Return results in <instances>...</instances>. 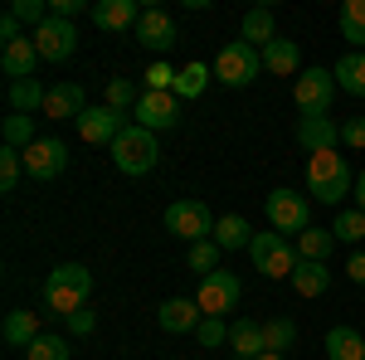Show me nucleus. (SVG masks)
Returning <instances> with one entry per match:
<instances>
[{"label": "nucleus", "mask_w": 365, "mask_h": 360, "mask_svg": "<svg viewBox=\"0 0 365 360\" xmlns=\"http://www.w3.org/2000/svg\"><path fill=\"white\" fill-rule=\"evenodd\" d=\"M307 195L317 205H336V210H341L346 195H356V175H351L341 151H317V156H307Z\"/></svg>", "instance_id": "1"}, {"label": "nucleus", "mask_w": 365, "mask_h": 360, "mask_svg": "<svg viewBox=\"0 0 365 360\" xmlns=\"http://www.w3.org/2000/svg\"><path fill=\"white\" fill-rule=\"evenodd\" d=\"M88 292H93V273H88L83 263H63V268H54L49 282H44V302H49V312H58V317L83 312Z\"/></svg>", "instance_id": "2"}, {"label": "nucleus", "mask_w": 365, "mask_h": 360, "mask_svg": "<svg viewBox=\"0 0 365 360\" xmlns=\"http://www.w3.org/2000/svg\"><path fill=\"white\" fill-rule=\"evenodd\" d=\"M108 151H113V161H117L122 175H146V170H156V161H161L156 132H146V127H137V122H127L122 137H117Z\"/></svg>", "instance_id": "3"}, {"label": "nucleus", "mask_w": 365, "mask_h": 360, "mask_svg": "<svg viewBox=\"0 0 365 360\" xmlns=\"http://www.w3.org/2000/svg\"><path fill=\"white\" fill-rule=\"evenodd\" d=\"M249 258L263 277H292L297 263H302V258H297V244H287L282 234H253Z\"/></svg>", "instance_id": "4"}, {"label": "nucleus", "mask_w": 365, "mask_h": 360, "mask_svg": "<svg viewBox=\"0 0 365 360\" xmlns=\"http://www.w3.org/2000/svg\"><path fill=\"white\" fill-rule=\"evenodd\" d=\"M258 73H263V49H253V44H244V39L225 44L220 58H215V78H220L225 88H244V83H253Z\"/></svg>", "instance_id": "5"}, {"label": "nucleus", "mask_w": 365, "mask_h": 360, "mask_svg": "<svg viewBox=\"0 0 365 360\" xmlns=\"http://www.w3.org/2000/svg\"><path fill=\"white\" fill-rule=\"evenodd\" d=\"M292 98H297V112L302 117H327L331 112V98H336L331 68H302L297 83H292Z\"/></svg>", "instance_id": "6"}, {"label": "nucleus", "mask_w": 365, "mask_h": 360, "mask_svg": "<svg viewBox=\"0 0 365 360\" xmlns=\"http://www.w3.org/2000/svg\"><path fill=\"white\" fill-rule=\"evenodd\" d=\"M263 210H268L273 234H282V239H287V234H307V229H312V205L297 190H273Z\"/></svg>", "instance_id": "7"}, {"label": "nucleus", "mask_w": 365, "mask_h": 360, "mask_svg": "<svg viewBox=\"0 0 365 360\" xmlns=\"http://www.w3.org/2000/svg\"><path fill=\"white\" fill-rule=\"evenodd\" d=\"M166 229L175 239H185V244H200V239L215 234V215H210L205 200H175L166 210Z\"/></svg>", "instance_id": "8"}, {"label": "nucleus", "mask_w": 365, "mask_h": 360, "mask_svg": "<svg viewBox=\"0 0 365 360\" xmlns=\"http://www.w3.org/2000/svg\"><path fill=\"white\" fill-rule=\"evenodd\" d=\"M239 277L229 273V268H220V273H210V277H200V287H195V302L205 317H225V312H234L239 307Z\"/></svg>", "instance_id": "9"}, {"label": "nucleus", "mask_w": 365, "mask_h": 360, "mask_svg": "<svg viewBox=\"0 0 365 360\" xmlns=\"http://www.w3.org/2000/svg\"><path fill=\"white\" fill-rule=\"evenodd\" d=\"M29 39H34V49H39V58H44V63H63V58H73V49H78L73 20H58V15H49L44 25L29 34Z\"/></svg>", "instance_id": "10"}, {"label": "nucleus", "mask_w": 365, "mask_h": 360, "mask_svg": "<svg viewBox=\"0 0 365 360\" xmlns=\"http://www.w3.org/2000/svg\"><path fill=\"white\" fill-rule=\"evenodd\" d=\"M132 117H137V127H146V132H166V127H175L180 122V98L175 93H141L137 108H132Z\"/></svg>", "instance_id": "11"}, {"label": "nucleus", "mask_w": 365, "mask_h": 360, "mask_svg": "<svg viewBox=\"0 0 365 360\" xmlns=\"http://www.w3.org/2000/svg\"><path fill=\"white\" fill-rule=\"evenodd\" d=\"M63 166H68V146L58 137H39L25 151V175L29 180H54V175H63Z\"/></svg>", "instance_id": "12"}, {"label": "nucleus", "mask_w": 365, "mask_h": 360, "mask_svg": "<svg viewBox=\"0 0 365 360\" xmlns=\"http://www.w3.org/2000/svg\"><path fill=\"white\" fill-rule=\"evenodd\" d=\"M122 117H127V112H113L108 103H103V108H88L73 127H78V137H83L88 146H113V141L122 137V127H127Z\"/></svg>", "instance_id": "13"}, {"label": "nucleus", "mask_w": 365, "mask_h": 360, "mask_svg": "<svg viewBox=\"0 0 365 360\" xmlns=\"http://www.w3.org/2000/svg\"><path fill=\"white\" fill-rule=\"evenodd\" d=\"M156 322H161V331H170V336H195L200 322H205V312H200L195 297H166V302L156 307Z\"/></svg>", "instance_id": "14"}, {"label": "nucleus", "mask_w": 365, "mask_h": 360, "mask_svg": "<svg viewBox=\"0 0 365 360\" xmlns=\"http://www.w3.org/2000/svg\"><path fill=\"white\" fill-rule=\"evenodd\" d=\"M132 39H137L141 49H151V54H166L170 44H175V20H170L166 10H141Z\"/></svg>", "instance_id": "15"}, {"label": "nucleus", "mask_w": 365, "mask_h": 360, "mask_svg": "<svg viewBox=\"0 0 365 360\" xmlns=\"http://www.w3.org/2000/svg\"><path fill=\"white\" fill-rule=\"evenodd\" d=\"M34 63H44V58H39V49H34V39H29V34L0 49V68H5V78H10V83L34 78Z\"/></svg>", "instance_id": "16"}, {"label": "nucleus", "mask_w": 365, "mask_h": 360, "mask_svg": "<svg viewBox=\"0 0 365 360\" xmlns=\"http://www.w3.org/2000/svg\"><path fill=\"white\" fill-rule=\"evenodd\" d=\"M88 112V103H83V88L78 83H54L49 88V98H44V117H54V122H78Z\"/></svg>", "instance_id": "17"}, {"label": "nucleus", "mask_w": 365, "mask_h": 360, "mask_svg": "<svg viewBox=\"0 0 365 360\" xmlns=\"http://www.w3.org/2000/svg\"><path fill=\"white\" fill-rule=\"evenodd\" d=\"M297 141L307 146L312 156H317V151H336L341 127L331 122V117H302V122H297Z\"/></svg>", "instance_id": "18"}, {"label": "nucleus", "mask_w": 365, "mask_h": 360, "mask_svg": "<svg viewBox=\"0 0 365 360\" xmlns=\"http://www.w3.org/2000/svg\"><path fill=\"white\" fill-rule=\"evenodd\" d=\"M93 20H98V29H137L141 10H137V0H98Z\"/></svg>", "instance_id": "19"}, {"label": "nucleus", "mask_w": 365, "mask_h": 360, "mask_svg": "<svg viewBox=\"0 0 365 360\" xmlns=\"http://www.w3.org/2000/svg\"><path fill=\"white\" fill-rule=\"evenodd\" d=\"M0 336L10 341V346H20V351H29L34 341H39V312H5V326H0Z\"/></svg>", "instance_id": "20"}, {"label": "nucleus", "mask_w": 365, "mask_h": 360, "mask_svg": "<svg viewBox=\"0 0 365 360\" xmlns=\"http://www.w3.org/2000/svg\"><path fill=\"white\" fill-rule=\"evenodd\" d=\"M292 287H297V297H322L327 287H331V268L327 263H312V258H302L297 263V273L287 277Z\"/></svg>", "instance_id": "21"}, {"label": "nucleus", "mask_w": 365, "mask_h": 360, "mask_svg": "<svg viewBox=\"0 0 365 360\" xmlns=\"http://www.w3.org/2000/svg\"><path fill=\"white\" fill-rule=\"evenodd\" d=\"M229 351H234L239 360H258V356H263V326L249 322V317L234 322V326H229Z\"/></svg>", "instance_id": "22"}, {"label": "nucleus", "mask_w": 365, "mask_h": 360, "mask_svg": "<svg viewBox=\"0 0 365 360\" xmlns=\"http://www.w3.org/2000/svg\"><path fill=\"white\" fill-rule=\"evenodd\" d=\"M327 360H365V336L356 326H331L327 331Z\"/></svg>", "instance_id": "23"}, {"label": "nucleus", "mask_w": 365, "mask_h": 360, "mask_svg": "<svg viewBox=\"0 0 365 360\" xmlns=\"http://www.w3.org/2000/svg\"><path fill=\"white\" fill-rule=\"evenodd\" d=\"M210 239H215L225 253H234V249H249L253 244V229H249L244 215H225V220H215V234H210Z\"/></svg>", "instance_id": "24"}, {"label": "nucleus", "mask_w": 365, "mask_h": 360, "mask_svg": "<svg viewBox=\"0 0 365 360\" xmlns=\"http://www.w3.org/2000/svg\"><path fill=\"white\" fill-rule=\"evenodd\" d=\"M5 98H10V112H44V98H49V88L39 83V78H20V83L5 88Z\"/></svg>", "instance_id": "25"}, {"label": "nucleus", "mask_w": 365, "mask_h": 360, "mask_svg": "<svg viewBox=\"0 0 365 360\" xmlns=\"http://www.w3.org/2000/svg\"><path fill=\"white\" fill-rule=\"evenodd\" d=\"M210 73H215V63H185V68L175 73V88H170V93H175L180 103H195L200 93L210 88Z\"/></svg>", "instance_id": "26"}, {"label": "nucleus", "mask_w": 365, "mask_h": 360, "mask_svg": "<svg viewBox=\"0 0 365 360\" xmlns=\"http://www.w3.org/2000/svg\"><path fill=\"white\" fill-rule=\"evenodd\" d=\"M331 78H336L341 93H351V98H365V54H341V63L331 68Z\"/></svg>", "instance_id": "27"}, {"label": "nucleus", "mask_w": 365, "mask_h": 360, "mask_svg": "<svg viewBox=\"0 0 365 360\" xmlns=\"http://www.w3.org/2000/svg\"><path fill=\"white\" fill-rule=\"evenodd\" d=\"M239 29H244V44H253V49H268V44H273V10H268V5H253Z\"/></svg>", "instance_id": "28"}, {"label": "nucleus", "mask_w": 365, "mask_h": 360, "mask_svg": "<svg viewBox=\"0 0 365 360\" xmlns=\"http://www.w3.org/2000/svg\"><path fill=\"white\" fill-rule=\"evenodd\" d=\"M297 63H302V58H297V44H292V39H273V44L263 49V68L278 73V78H292Z\"/></svg>", "instance_id": "29"}, {"label": "nucleus", "mask_w": 365, "mask_h": 360, "mask_svg": "<svg viewBox=\"0 0 365 360\" xmlns=\"http://www.w3.org/2000/svg\"><path fill=\"white\" fill-rule=\"evenodd\" d=\"M336 249V234L331 229H317L312 224L307 234H297V258H312V263H327V253Z\"/></svg>", "instance_id": "30"}, {"label": "nucleus", "mask_w": 365, "mask_h": 360, "mask_svg": "<svg viewBox=\"0 0 365 360\" xmlns=\"http://www.w3.org/2000/svg\"><path fill=\"white\" fill-rule=\"evenodd\" d=\"M341 39L356 44V54L365 49V0H346L341 5Z\"/></svg>", "instance_id": "31"}, {"label": "nucleus", "mask_w": 365, "mask_h": 360, "mask_svg": "<svg viewBox=\"0 0 365 360\" xmlns=\"http://www.w3.org/2000/svg\"><path fill=\"white\" fill-rule=\"evenodd\" d=\"M220 258H225V249H220L215 239H200V244H190V253H185V263H190V273H200V277L220 273Z\"/></svg>", "instance_id": "32"}, {"label": "nucleus", "mask_w": 365, "mask_h": 360, "mask_svg": "<svg viewBox=\"0 0 365 360\" xmlns=\"http://www.w3.org/2000/svg\"><path fill=\"white\" fill-rule=\"evenodd\" d=\"M292 341H297V326H292L287 317L263 322V351H278V356H287V351H292Z\"/></svg>", "instance_id": "33"}, {"label": "nucleus", "mask_w": 365, "mask_h": 360, "mask_svg": "<svg viewBox=\"0 0 365 360\" xmlns=\"http://www.w3.org/2000/svg\"><path fill=\"white\" fill-rule=\"evenodd\" d=\"M34 117H25V112H10L5 117V146H15V151H29L34 146Z\"/></svg>", "instance_id": "34"}, {"label": "nucleus", "mask_w": 365, "mask_h": 360, "mask_svg": "<svg viewBox=\"0 0 365 360\" xmlns=\"http://www.w3.org/2000/svg\"><path fill=\"white\" fill-rule=\"evenodd\" d=\"M20 175H25V151H15V146H0V190L10 195L20 185Z\"/></svg>", "instance_id": "35"}, {"label": "nucleus", "mask_w": 365, "mask_h": 360, "mask_svg": "<svg viewBox=\"0 0 365 360\" xmlns=\"http://www.w3.org/2000/svg\"><path fill=\"white\" fill-rule=\"evenodd\" d=\"M331 234H336L341 244H361L365 239V210H341L336 224H331Z\"/></svg>", "instance_id": "36"}, {"label": "nucleus", "mask_w": 365, "mask_h": 360, "mask_svg": "<svg viewBox=\"0 0 365 360\" xmlns=\"http://www.w3.org/2000/svg\"><path fill=\"white\" fill-rule=\"evenodd\" d=\"M137 98H141V93L127 83V78H108V108H113V112H132V108H137Z\"/></svg>", "instance_id": "37"}, {"label": "nucleus", "mask_w": 365, "mask_h": 360, "mask_svg": "<svg viewBox=\"0 0 365 360\" xmlns=\"http://www.w3.org/2000/svg\"><path fill=\"white\" fill-rule=\"evenodd\" d=\"M29 360H68V341L63 336H39L34 346H29Z\"/></svg>", "instance_id": "38"}, {"label": "nucleus", "mask_w": 365, "mask_h": 360, "mask_svg": "<svg viewBox=\"0 0 365 360\" xmlns=\"http://www.w3.org/2000/svg\"><path fill=\"white\" fill-rule=\"evenodd\" d=\"M195 341L205 346V351H215V346H225V341H229V326H225V317H205V322H200V331H195Z\"/></svg>", "instance_id": "39"}, {"label": "nucleus", "mask_w": 365, "mask_h": 360, "mask_svg": "<svg viewBox=\"0 0 365 360\" xmlns=\"http://www.w3.org/2000/svg\"><path fill=\"white\" fill-rule=\"evenodd\" d=\"M146 88H151V93H170V88H175V68H170V63H151V68H146Z\"/></svg>", "instance_id": "40"}, {"label": "nucleus", "mask_w": 365, "mask_h": 360, "mask_svg": "<svg viewBox=\"0 0 365 360\" xmlns=\"http://www.w3.org/2000/svg\"><path fill=\"white\" fill-rule=\"evenodd\" d=\"M341 141H346L351 151H365V117H351V122L341 127Z\"/></svg>", "instance_id": "41"}, {"label": "nucleus", "mask_w": 365, "mask_h": 360, "mask_svg": "<svg viewBox=\"0 0 365 360\" xmlns=\"http://www.w3.org/2000/svg\"><path fill=\"white\" fill-rule=\"evenodd\" d=\"M63 322H68V331H73V336H93V326H98L88 307H83V312H73V317H63Z\"/></svg>", "instance_id": "42"}, {"label": "nucleus", "mask_w": 365, "mask_h": 360, "mask_svg": "<svg viewBox=\"0 0 365 360\" xmlns=\"http://www.w3.org/2000/svg\"><path fill=\"white\" fill-rule=\"evenodd\" d=\"M83 10V0H49V15H58V20H73Z\"/></svg>", "instance_id": "43"}, {"label": "nucleus", "mask_w": 365, "mask_h": 360, "mask_svg": "<svg viewBox=\"0 0 365 360\" xmlns=\"http://www.w3.org/2000/svg\"><path fill=\"white\" fill-rule=\"evenodd\" d=\"M0 39H5V44H15V39H25V34H20V20H15L10 10L0 15Z\"/></svg>", "instance_id": "44"}, {"label": "nucleus", "mask_w": 365, "mask_h": 360, "mask_svg": "<svg viewBox=\"0 0 365 360\" xmlns=\"http://www.w3.org/2000/svg\"><path fill=\"white\" fill-rule=\"evenodd\" d=\"M346 277L365 287V253H351V258H346Z\"/></svg>", "instance_id": "45"}, {"label": "nucleus", "mask_w": 365, "mask_h": 360, "mask_svg": "<svg viewBox=\"0 0 365 360\" xmlns=\"http://www.w3.org/2000/svg\"><path fill=\"white\" fill-rule=\"evenodd\" d=\"M356 210H365V170L356 175Z\"/></svg>", "instance_id": "46"}, {"label": "nucleus", "mask_w": 365, "mask_h": 360, "mask_svg": "<svg viewBox=\"0 0 365 360\" xmlns=\"http://www.w3.org/2000/svg\"><path fill=\"white\" fill-rule=\"evenodd\" d=\"M258 360H287V356H278V351H263V356H258Z\"/></svg>", "instance_id": "47"}]
</instances>
